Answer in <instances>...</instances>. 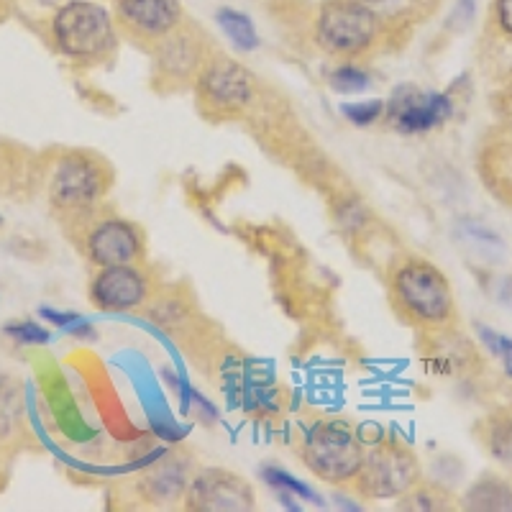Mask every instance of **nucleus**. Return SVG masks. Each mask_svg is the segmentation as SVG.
<instances>
[{"instance_id":"nucleus-1","label":"nucleus","mask_w":512,"mask_h":512,"mask_svg":"<svg viewBox=\"0 0 512 512\" xmlns=\"http://www.w3.org/2000/svg\"><path fill=\"white\" fill-rule=\"evenodd\" d=\"M387 295L408 326L423 333H438L456 328L454 287L446 274L423 256H402L387 274Z\"/></svg>"},{"instance_id":"nucleus-2","label":"nucleus","mask_w":512,"mask_h":512,"mask_svg":"<svg viewBox=\"0 0 512 512\" xmlns=\"http://www.w3.org/2000/svg\"><path fill=\"white\" fill-rule=\"evenodd\" d=\"M52 34L57 49L70 62L98 67L116 57L121 31H118L113 13L103 3L70 0L54 13Z\"/></svg>"},{"instance_id":"nucleus-3","label":"nucleus","mask_w":512,"mask_h":512,"mask_svg":"<svg viewBox=\"0 0 512 512\" xmlns=\"http://www.w3.org/2000/svg\"><path fill=\"white\" fill-rule=\"evenodd\" d=\"M313 36L328 57H364L382 36V16L369 0H323L313 18Z\"/></svg>"},{"instance_id":"nucleus-4","label":"nucleus","mask_w":512,"mask_h":512,"mask_svg":"<svg viewBox=\"0 0 512 512\" xmlns=\"http://www.w3.org/2000/svg\"><path fill=\"white\" fill-rule=\"evenodd\" d=\"M367 448L349 420H318L300 443V459L310 474L328 484H354Z\"/></svg>"},{"instance_id":"nucleus-5","label":"nucleus","mask_w":512,"mask_h":512,"mask_svg":"<svg viewBox=\"0 0 512 512\" xmlns=\"http://www.w3.org/2000/svg\"><path fill=\"white\" fill-rule=\"evenodd\" d=\"M116 182L113 167L103 157L90 152L64 154L54 167L49 198L67 216H80L98 208Z\"/></svg>"},{"instance_id":"nucleus-6","label":"nucleus","mask_w":512,"mask_h":512,"mask_svg":"<svg viewBox=\"0 0 512 512\" xmlns=\"http://www.w3.org/2000/svg\"><path fill=\"white\" fill-rule=\"evenodd\" d=\"M420 479L423 469L413 448L390 438V441H379L364 454L354 489L361 500H400Z\"/></svg>"},{"instance_id":"nucleus-7","label":"nucleus","mask_w":512,"mask_h":512,"mask_svg":"<svg viewBox=\"0 0 512 512\" xmlns=\"http://www.w3.org/2000/svg\"><path fill=\"white\" fill-rule=\"evenodd\" d=\"M216 44L198 24L185 21L177 31L162 39L154 54V85L159 90L192 88L210 57L216 54Z\"/></svg>"},{"instance_id":"nucleus-8","label":"nucleus","mask_w":512,"mask_h":512,"mask_svg":"<svg viewBox=\"0 0 512 512\" xmlns=\"http://www.w3.org/2000/svg\"><path fill=\"white\" fill-rule=\"evenodd\" d=\"M198 108L210 118H233L254 100L256 82L249 67L216 52L198 75L195 85Z\"/></svg>"},{"instance_id":"nucleus-9","label":"nucleus","mask_w":512,"mask_h":512,"mask_svg":"<svg viewBox=\"0 0 512 512\" xmlns=\"http://www.w3.org/2000/svg\"><path fill=\"white\" fill-rule=\"evenodd\" d=\"M95 210L80 213L82 218V251L95 267L146 262V233L139 223L121 216H95Z\"/></svg>"},{"instance_id":"nucleus-10","label":"nucleus","mask_w":512,"mask_h":512,"mask_svg":"<svg viewBox=\"0 0 512 512\" xmlns=\"http://www.w3.org/2000/svg\"><path fill=\"white\" fill-rule=\"evenodd\" d=\"M113 18L126 39L152 52L187 21L182 0H113Z\"/></svg>"},{"instance_id":"nucleus-11","label":"nucleus","mask_w":512,"mask_h":512,"mask_svg":"<svg viewBox=\"0 0 512 512\" xmlns=\"http://www.w3.org/2000/svg\"><path fill=\"white\" fill-rule=\"evenodd\" d=\"M88 295L93 308L103 313H134L154 297V274L146 262L98 267Z\"/></svg>"},{"instance_id":"nucleus-12","label":"nucleus","mask_w":512,"mask_h":512,"mask_svg":"<svg viewBox=\"0 0 512 512\" xmlns=\"http://www.w3.org/2000/svg\"><path fill=\"white\" fill-rule=\"evenodd\" d=\"M182 502L185 510L195 512H249L256 507V495L249 479L241 474L223 466H205L192 472Z\"/></svg>"},{"instance_id":"nucleus-13","label":"nucleus","mask_w":512,"mask_h":512,"mask_svg":"<svg viewBox=\"0 0 512 512\" xmlns=\"http://www.w3.org/2000/svg\"><path fill=\"white\" fill-rule=\"evenodd\" d=\"M384 113L400 134H428L454 116L448 93H423L418 88H402L384 105Z\"/></svg>"},{"instance_id":"nucleus-14","label":"nucleus","mask_w":512,"mask_h":512,"mask_svg":"<svg viewBox=\"0 0 512 512\" xmlns=\"http://www.w3.org/2000/svg\"><path fill=\"white\" fill-rule=\"evenodd\" d=\"M192 464L180 454H169L162 461L152 464L136 479V495L154 507H167L185 500L190 487Z\"/></svg>"},{"instance_id":"nucleus-15","label":"nucleus","mask_w":512,"mask_h":512,"mask_svg":"<svg viewBox=\"0 0 512 512\" xmlns=\"http://www.w3.org/2000/svg\"><path fill=\"white\" fill-rule=\"evenodd\" d=\"M461 507L474 512H512V484L500 474H482L464 492Z\"/></svg>"},{"instance_id":"nucleus-16","label":"nucleus","mask_w":512,"mask_h":512,"mask_svg":"<svg viewBox=\"0 0 512 512\" xmlns=\"http://www.w3.org/2000/svg\"><path fill=\"white\" fill-rule=\"evenodd\" d=\"M482 443L495 461L512 469V410H500L482 423Z\"/></svg>"},{"instance_id":"nucleus-17","label":"nucleus","mask_w":512,"mask_h":512,"mask_svg":"<svg viewBox=\"0 0 512 512\" xmlns=\"http://www.w3.org/2000/svg\"><path fill=\"white\" fill-rule=\"evenodd\" d=\"M216 18H218V24H221V29L226 31L228 39H231L241 52H251V49H256L259 36H256L254 24H251V18L246 16V13L233 11V8H221Z\"/></svg>"},{"instance_id":"nucleus-18","label":"nucleus","mask_w":512,"mask_h":512,"mask_svg":"<svg viewBox=\"0 0 512 512\" xmlns=\"http://www.w3.org/2000/svg\"><path fill=\"white\" fill-rule=\"evenodd\" d=\"M448 502H451V495L448 492H443L441 487H436V484H428L420 479L418 484H415L413 489H410L408 495H402L400 502H397V507L400 510H448Z\"/></svg>"},{"instance_id":"nucleus-19","label":"nucleus","mask_w":512,"mask_h":512,"mask_svg":"<svg viewBox=\"0 0 512 512\" xmlns=\"http://www.w3.org/2000/svg\"><path fill=\"white\" fill-rule=\"evenodd\" d=\"M328 85H331L336 93H344V95L364 93V90L369 88V72L361 70L359 64L344 62V64H338L336 70L328 75Z\"/></svg>"},{"instance_id":"nucleus-20","label":"nucleus","mask_w":512,"mask_h":512,"mask_svg":"<svg viewBox=\"0 0 512 512\" xmlns=\"http://www.w3.org/2000/svg\"><path fill=\"white\" fill-rule=\"evenodd\" d=\"M21 413V400L11 382L0 379V436H8Z\"/></svg>"},{"instance_id":"nucleus-21","label":"nucleus","mask_w":512,"mask_h":512,"mask_svg":"<svg viewBox=\"0 0 512 512\" xmlns=\"http://www.w3.org/2000/svg\"><path fill=\"white\" fill-rule=\"evenodd\" d=\"M479 338H482V344L500 359L505 377L512 379V338L502 336V333L492 331V328L487 326H479Z\"/></svg>"},{"instance_id":"nucleus-22","label":"nucleus","mask_w":512,"mask_h":512,"mask_svg":"<svg viewBox=\"0 0 512 512\" xmlns=\"http://www.w3.org/2000/svg\"><path fill=\"white\" fill-rule=\"evenodd\" d=\"M3 333L6 336H11L13 341H18V344H49V338H52V333L47 331V328H41L39 323H31V320H24V323H8L6 328H3Z\"/></svg>"},{"instance_id":"nucleus-23","label":"nucleus","mask_w":512,"mask_h":512,"mask_svg":"<svg viewBox=\"0 0 512 512\" xmlns=\"http://www.w3.org/2000/svg\"><path fill=\"white\" fill-rule=\"evenodd\" d=\"M264 479H267L272 487L277 489H287V492H292V495H297L300 500H308V502H320V497L315 495L313 489L305 487V484H300L297 479H292L290 474H285L282 469H272V466H267L264 469Z\"/></svg>"},{"instance_id":"nucleus-24","label":"nucleus","mask_w":512,"mask_h":512,"mask_svg":"<svg viewBox=\"0 0 512 512\" xmlns=\"http://www.w3.org/2000/svg\"><path fill=\"white\" fill-rule=\"evenodd\" d=\"M41 315H44L49 323H54V326H59L62 331L72 333V336H77V338H93L95 336L93 326H90V323H85V320H82L80 315H75V313H72V315L70 313H57V310L44 308V310H41Z\"/></svg>"},{"instance_id":"nucleus-25","label":"nucleus","mask_w":512,"mask_h":512,"mask_svg":"<svg viewBox=\"0 0 512 512\" xmlns=\"http://www.w3.org/2000/svg\"><path fill=\"white\" fill-rule=\"evenodd\" d=\"M489 29L495 31L502 41H512V0H492Z\"/></svg>"},{"instance_id":"nucleus-26","label":"nucleus","mask_w":512,"mask_h":512,"mask_svg":"<svg viewBox=\"0 0 512 512\" xmlns=\"http://www.w3.org/2000/svg\"><path fill=\"white\" fill-rule=\"evenodd\" d=\"M344 116L356 126H369L384 116V103L382 100H367V103L344 105Z\"/></svg>"},{"instance_id":"nucleus-27","label":"nucleus","mask_w":512,"mask_h":512,"mask_svg":"<svg viewBox=\"0 0 512 512\" xmlns=\"http://www.w3.org/2000/svg\"><path fill=\"white\" fill-rule=\"evenodd\" d=\"M477 13V0H459L456 3V16L461 18V24H469Z\"/></svg>"},{"instance_id":"nucleus-28","label":"nucleus","mask_w":512,"mask_h":512,"mask_svg":"<svg viewBox=\"0 0 512 512\" xmlns=\"http://www.w3.org/2000/svg\"><path fill=\"white\" fill-rule=\"evenodd\" d=\"M505 118H507V123H510V128H512V95L505 100Z\"/></svg>"},{"instance_id":"nucleus-29","label":"nucleus","mask_w":512,"mask_h":512,"mask_svg":"<svg viewBox=\"0 0 512 512\" xmlns=\"http://www.w3.org/2000/svg\"><path fill=\"white\" fill-rule=\"evenodd\" d=\"M507 295V300H512V280H507V285H505V290H502Z\"/></svg>"}]
</instances>
